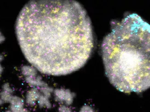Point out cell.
<instances>
[{"mask_svg": "<svg viewBox=\"0 0 150 112\" xmlns=\"http://www.w3.org/2000/svg\"><path fill=\"white\" fill-rule=\"evenodd\" d=\"M15 32L26 60L49 76L81 69L94 46L90 18L75 1H30L18 16Z\"/></svg>", "mask_w": 150, "mask_h": 112, "instance_id": "1", "label": "cell"}, {"mask_svg": "<svg viewBox=\"0 0 150 112\" xmlns=\"http://www.w3.org/2000/svg\"><path fill=\"white\" fill-rule=\"evenodd\" d=\"M112 28L101 46L107 77L122 92L146 91L150 86V24L133 13Z\"/></svg>", "mask_w": 150, "mask_h": 112, "instance_id": "2", "label": "cell"}, {"mask_svg": "<svg viewBox=\"0 0 150 112\" xmlns=\"http://www.w3.org/2000/svg\"><path fill=\"white\" fill-rule=\"evenodd\" d=\"M56 100L60 102H65L67 104H72L74 99V94L69 90L57 89L54 92Z\"/></svg>", "mask_w": 150, "mask_h": 112, "instance_id": "3", "label": "cell"}, {"mask_svg": "<svg viewBox=\"0 0 150 112\" xmlns=\"http://www.w3.org/2000/svg\"><path fill=\"white\" fill-rule=\"evenodd\" d=\"M9 104L11 112H29L24 107L25 102L23 99L19 97L13 96Z\"/></svg>", "mask_w": 150, "mask_h": 112, "instance_id": "4", "label": "cell"}, {"mask_svg": "<svg viewBox=\"0 0 150 112\" xmlns=\"http://www.w3.org/2000/svg\"><path fill=\"white\" fill-rule=\"evenodd\" d=\"M41 95L39 89L32 88L26 93L25 102L26 104L30 107H34L37 103Z\"/></svg>", "mask_w": 150, "mask_h": 112, "instance_id": "5", "label": "cell"}, {"mask_svg": "<svg viewBox=\"0 0 150 112\" xmlns=\"http://www.w3.org/2000/svg\"><path fill=\"white\" fill-rule=\"evenodd\" d=\"M13 90L10 84L6 83L2 85V91L0 93V98L4 102H10L13 97Z\"/></svg>", "mask_w": 150, "mask_h": 112, "instance_id": "6", "label": "cell"}, {"mask_svg": "<svg viewBox=\"0 0 150 112\" xmlns=\"http://www.w3.org/2000/svg\"><path fill=\"white\" fill-rule=\"evenodd\" d=\"M25 80L26 83L33 88L39 89L46 85L42 81V78L38 75L34 76L25 78Z\"/></svg>", "mask_w": 150, "mask_h": 112, "instance_id": "7", "label": "cell"}, {"mask_svg": "<svg viewBox=\"0 0 150 112\" xmlns=\"http://www.w3.org/2000/svg\"><path fill=\"white\" fill-rule=\"evenodd\" d=\"M21 72L25 78L38 75L37 69L32 65H24L21 68Z\"/></svg>", "mask_w": 150, "mask_h": 112, "instance_id": "8", "label": "cell"}, {"mask_svg": "<svg viewBox=\"0 0 150 112\" xmlns=\"http://www.w3.org/2000/svg\"><path fill=\"white\" fill-rule=\"evenodd\" d=\"M49 97L44 96L41 93L40 96L38 101V104L41 108H50L51 106Z\"/></svg>", "mask_w": 150, "mask_h": 112, "instance_id": "9", "label": "cell"}, {"mask_svg": "<svg viewBox=\"0 0 150 112\" xmlns=\"http://www.w3.org/2000/svg\"><path fill=\"white\" fill-rule=\"evenodd\" d=\"M59 112H72V111L68 107L62 106L59 108Z\"/></svg>", "mask_w": 150, "mask_h": 112, "instance_id": "10", "label": "cell"}, {"mask_svg": "<svg viewBox=\"0 0 150 112\" xmlns=\"http://www.w3.org/2000/svg\"><path fill=\"white\" fill-rule=\"evenodd\" d=\"M5 40L4 36L2 35V34L0 32V44L4 41Z\"/></svg>", "mask_w": 150, "mask_h": 112, "instance_id": "11", "label": "cell"}, {"mask_svg": "<svg viewBox=\"0 0 150 112\" xmlns=\"http://www.w3.org/2000/svg\"><path fill=\"white\" fill-rule=\"evenodd\" d=\"M3 70H4L3 67L1 66V65L0 64V76L2 74V72H3Z\"/></svg>", "mask_w": 150, "mask_h": 112, "instance_id": "12", "label": "cell"}, {"mask_svg": "<svg viewBox=\"0 0 150 112\" xmlns=\"http://www.w3.org/2000/svg\"><path fill=\"white\" fill-rule=\"evenodd\" d=\"M4 59V56L2 55H0V63L2 62Z\"/></svg>", "mask_w": 150, "mask_h": 112, "instance_id": "13", "label": "cell"}, {"mask_svg": "<svg viewBox=\"0 0 150 112\" xmlns=\"http://www.w3.org/2000/svg\"><path fill=\"white\" fill-rule=\"evenodd\" d=\"M4 102H3L2 100H1V99L0 98V105H1L2 104H4Z\"/></svg>", "mask_w": 150, "mask_h": 112, "instance_id": "14", "label": "cell"}]
</instances>
